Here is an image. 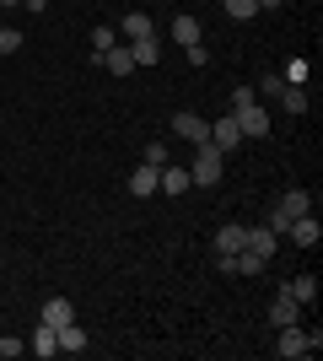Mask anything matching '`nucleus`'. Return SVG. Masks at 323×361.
<instances>
[{"label":"nucleus","instance_id":"cd10ccee","mask_svg":"<svg viewBox=\"0 0 323 361\" xmlns=\"http://www.w3.org/2000/svg\"><path fill=\"white\" fill-rule=\"evenodd\" d=\"M22 350H27V345H22V340H0V356H6V361H16V356H22Z\"/></svg>","mask_w":323,"mask_h":361},{"label":"nucleus","instance_id":"c85d7f7f","mask_svg":"<svg viewBox=\"0 0 323 361\" xmlns=\"http://www.w3.org/2000/svg\"><path fill=\"white\" fill-rule=\"evenodd\" d=\"M280 6H286V0H259V11H280Z\"/></svg>","mask_w":323,"mask_h":361},{"label":"nucleus","instance_id":"2eb2a0df","mask_svg":"<svg viewBox=\"0 0 323 361\" xmlns=\"http://www.w3.org/2000/svg\"><path fill=\"white\" fill-rule=\"evenodd\" d=\"M119 32H124V38H129V44H135V38H151V16H146V11H129V16H124V22H119Z\"/></svg>","mask_w":323,"mask_h":361},{"label":"nucleus","instance_id":"4468645a","mask_svg":"<svg viewBox=\"0 0 323 361\" xmlns=\"http://www.w3.org/2000/svg\"><path fill=\"white\" fill-rule=\"evenodd\" d=\"M129 195H135V200H151V195H156V167H151V162L129 173Z\"/></svg>","mask_w":323,"mask_h":361},{"label":"nucleus","instance_id":"5701e85b","mask_svg":"<svg viewBox=\"0 0 323 361\" xmlns=\"http://www.w3.org/2000/svg\"><path fill=\"white\" fill-rule=\"evenodd\" d=\"M264 270H270V259L248 254V248H243V254H237V275H264Z\"/></svg>","mask_w":323,"mask_h":361},{"label":"nucleus","instance_id":"393cba45","mask_svg":"<svg viewBox=\"0 0 323 361\" xmlns=\"http://www.w3.org/2000/svg\"><path fill=\"white\" fill-rule=\"evenodd\" d=\"M253 103H259L253 87H232V114H237V108H253Z\"/></svg>","mask_w":323,"mask_h":361},{"label":"nucleus","instance_id":"412c9836","mask_svg":"<svg viewBox=\"0 0 323 361\" xmlns=\"http://www.w3.org/2000/svg\"><path fill=\"white\" fill-rule=\"evenodd\" d=\"M280 108H286V114H308V92L286 81V87H280Z\"/></svg>","mask_w":323,"mask_h":361},{"label":"nucleus","instance_id":"9d476101","mask_svg":"<svg viewBox=\"0 0 323 361\" xmlns=\"http://www.w3.org/2000/svg\"><path fill=\"white\" fill-rule=\"evenodd\" d=\"M97 65H103L108 75H129L135 71V54H129V44H113L108 54H97Z\"/></svg>","mask_w":323,"mask_h":361},{"label":"nucleus","instance_id":"aec40b11","mask_svg":"<svg viewBox=\"0 0 323 361\" xmlns=\"http://www.w3.org/2000/svg\"><path fill=\"white\" fill-rule=\"evenodd\" d=\"M54 334H60V350H70V356L87 350V329H81V324H65V329H54Z\"/></svg>","mask_w":323,"mask_h":361},{"label":"nucleus","instance_id":"b1692460","mask_svg":"<svg viewBox=\"0 0 323 361\" xmlns=\"http://www.w3.org/2000/svg\"><path fill=\"white\" fill-rule=\"evenodd\" d=\"M113 44H119V32H113V27H97L92 32V60H97V54H108Z\"/></svg>","mask_w":323,"mask_h":361},{"label":"nucleus","instance_id":"7ed1b4c3","mask_svg":"<svg viewBox=\"0 0 323 361\" xmlns=\"http://www.w3.org/2000/svg\"><path fill=\"white\" fill-rule=\"evenodd\" d=\"M221 162H227V151H215L210 140H205V146H194V167H189V178L200 183V189H210V183H221Z\"/></svg>","mask_w":323,"mask_h":361},{"label":"nucleus","instance_id":"f03ea898","mask_svg":"<svg viewBox=\"0 0 323 361\" xmlns=\"http://www.w3.org/2000/svg\"><path fill=\"white\" fill-rule=\"evenodd\" d=\"M308 211H312V195H308V189H286V195H280V205L270 211V232L280 238V232H286L296 216H308Z\"/></svg>","mask_w":323,"mask_h":361},{"label":"nucleus","instance_id":"1a4fd4ad","mask_svg":"<svg viewBox=\"0 0 323 361\" xmlns=\"http://www.w3.org/2000/svg\"><path fill=\"white\" fill-rule=\"evenodd\" d=\"M210 146H215V151H237V146H243V130H237V119H232V114L210 124Z\"/></svg>","mask_w":323,"mask_h":361},{"label":"nucleus","instance_id":"f257e3e1","mask_svg":"<svg viewBox=\"0 0 323 361\" xmlns=\"http://www.w3.org/2000/svg\"><path fill=\"white\" fill-rule=\"evenodd\" d=\"M280 334V340H275V350H280V356H312V350H318L323 345V329H302V324H286V329H275Z\"/></svg>","mask_w":323,"mask_h":361},{"label":"nucleus","instance_id":"dca6fc26","mask_svg":"<svg viewBox=\"0 0 323 361\" xmlns=\"http://www.w3.org/2000/svg\"><path fill=\"white\" fill-rule=\"evenodd\" d=\"M27 350H32V356H54V350H60V334L49 329V324H38L32 340H27Z\"/></svg>","mask_w":323,"mask_h":361},{"label":"nucleus","instance_id":"0eeeda50","mask_svg":"<svg viewBox=\"0 0 323 361\" xmlns=\"http://www.w3.org/2000/svg\"><path fill=\"white\" fill-rule=\"evenodd\" d=\"M296 318H302V302L280 286V297L270 302V329H286V324H296Z\"/></svg>","mask_w":323,"mask_h":361},{"label":"nucleus","instance_id":"a878e982","mask_svg":"<svg viewBox=\"0 0 323 361\" xmlns=\"http://www.w3.org/2000/svg\"><path fill=\"white\" fill-rule=\"evenodd\" d=\"M146 162H151V167H167V140H151V146H146Z\"/></svg>","mask_w":323,"mask_h":361},{"label":"nucleus","instance_id":"f3484780","mask_svg":"<svg viewBox=\"0 0 323 361\" xmlns=\"http://www.w3.org/2000/svg\"><path fill=\"white\" fill-rule=\"evenodd\" d=\"M172 44H200V16H178V22H172Z\"/></svg>","mask_w":323,"mask_h":361},{"label":"nucleus","instance_id":"a211bd4d","mask_svg":"<svg viewBox=\"0 0 323 361\" xmlns=\"http://www.w3.org/2000/svg\"><path fill=\"white\" fill-rule=\"evenodd\" d=\"M129 54H135V65H156V60H162V44H156V32H151V38H135V44H129Z\"/></svg>","mask_w":323,"mask_h":361},{"label":"nucleus","instance_id":"423d86ee","mask_svg":"<svg viewBox=\"0 0 323 361\" xmlns=\"http://www.w3.org/2000/svg\"><path fill=\"white\" fill-rule=\"evenodd\" d=\"M286 238H291L296 243V248H318V243H323V226H318V216H296V221L291 226H286Z\"/></svg>","mask_w":323,"mask_h":361},{"label":"nucleus","instance_id":"6ab92c4d","mask_svg":"<svg viewBox=\"0 0 323 361\" xmlns=\"http://www.w3.org/2000/svg\"><path fill=\"white\" fill-rule=\"evenodd\" d=\"M286 291L296 302H318V275H296V281H286Z\"/></svg>","mask_w":323,"mask_h":361},{"label":"nucleus","instance_id":"39448f33","mask_svg":"<svg viewBox=\"0 0 323 361\" xmlns=\"http://www.w3.org/2000/svg\"><path fill=\"white\" fill-rule=\"evenodd\" d=\"M172 135L189 140V146H205V140H210V124H205L200 114H189V108H184V114L172 119Z\"/></svg>","mask_w":323,"mask_h":361},{"label":"nucleus","instance_id":"4be33fe9","mask_svg":"<svg viewBox=\"0 0 323 361\" xmlns=\"http://www.w3.org/2000/svg\"><path fill=\"white\" fill-rule=\"evenodd\" d=\"M221 11L232 22H248V16H259V0H221Z\"/></svg>","mask_w":323,"mask_h":361},{"label":"nucleus","instance_id":"9b49d317","mask_svg":"<svg viewBox=\"0 0 323 361\" xmlns=\"http://www.w3.org/2000/svg\"><path fill=\"white\" fill-rule=\"evenodd\" d=\"M275 232H270V226H248V238H243V248L248 254H259V259H275Z\"/></svg>","mask_w":323,"mask_h":361},{"label":"nucleus","instance_id":"ddd939ff","mask_svg":"<svg viewBox=\"0 0 323 361\" xmlns=\"http://www.w3.org/2000/svg\"><path fill=\"white\" fill-rule=\"evenodd\" d=\"M243 238H248V226L227 221L221 232H215V254H243Z\"/></svg>","mask_w":323,"mask_h":361},{"label":"nucleus","instance_id":"6e6552de","mask_svg":"<svg viewBox=\"0 0 323 361\" xmlns=\"http://www.w3.org/2000/svg\"><path fill=\"white\" fill-rule=\"evenodd\" d=\"M184 189H194V178H189V167H156V195H184Z\"/></svg>","mask_w":323,"mask_h":361},{"label":"nucleus","instance_id":"bb28decb","mask_svg":"<svg viewBox=\"0 0 323 361\" xmlns=\"http://www.w3.org/2000/svg\"><path fill=\"white\" fill-rule=\"evenodd\" d=\"M16 49H22V32H16V27H0V54H16Z\"/></svg>","mask_w":323,"mask_h":361},{"label":"nucleus","instance_id":"f8f14e48","mask_svg":"<svg viewBox=\"0 0 323 361\" xmlns=\"http://www.w3.org/2000/svg\"><path fill=\"white\" fill-rule=\"evenodd\" d=\"M38 324H49V329H65V324H76V307H70L65 297H49V302H44V318H38Z\"/></svg>","mask_w":323,"mask_h":361},{"label":"nucleus","instance_id":"20e7f679","mask_svg":"<svg viewBox=\"0 0 323 361\" xmlns=\"http://www.w3.org/2000/svg\"><path fill=\"white\" fill-rule=\"evenodd\" d=\"M232 119H237V130H243V140H270V114H264L259 103H253V108H237Z\"/></svg>","mask_w":323,"mask_h":361}]
</instances>
